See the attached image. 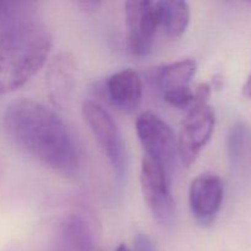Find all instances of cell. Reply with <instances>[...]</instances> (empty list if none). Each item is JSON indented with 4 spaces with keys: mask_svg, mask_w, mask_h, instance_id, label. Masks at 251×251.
Wrapping results in <instances>:
<instances>
[{
    "mask_svg": "<svg viewBox=\"0 0 251 251\" xmlns=\"http://www.w3.org/2000/svg\"><path fill=\"white\" fill-rule=\"evenodd\" d=\"M5 134L21 151L71 178L80 171V151L65 123L50 108L32 100H20L2 117Z\"/></svg>",
    "mask_w": 251,
    "mask_h": 251,
    "instance_id": "6da1fadb",
    "label": "cell"
},
{
    "mask_svg": "<svg viewBox=\"0 0 251 251\" xmlns=\"http://www.w3.org/2000/svg\"><path fill=\"white\" fill-rule=\"evenodd\" d=\"M53 41L38 21L0 37V96L19 90L46 64Z\"/></svg>",
    "mask_w": 251,
    "mask_h": 251,
    "instance_id": "7a4b0ae2",
    "label": "cell"
},
{
    "mask_svg": "<svg viewBox=\"0 0 251 251\" xmlns=\"http://www.w3.org/2000/svg\"><path fill=\"white\" fill-rule=\"evenodd\" d=\"M198 70V63L193 58H185L162 66L154 74V83L163 100L179 109L191 110L198 105L208 103L211 86L199 83L191 90V81Z\"/></svg>",
    "mask_w": 251,
    "mask_h": 251,
    "instance_id": "3957f363",
    "label": "cell"
},
{
    "mask_svg": "<svg viewBox=\"0 0 251 251\" xmlns=\"http://www.w3.org/2000/svg\"><path fill=\"white\" fill-rule=\"evenodd\" d=\"M136 134L145 156L161 164L172 178L179 158L178 139L172 127L154 113L144 112L136 119Z\"/></svg>",
    "mask_w": 251,
    "mask_h": 251,
    "instance_id": "277c9868",
    "label": "cell"
},
{
    "mask_svg": "<svg viewBox=\"0 0 251 251\" xmlns=\"http://www.w3.org/2000/svg\"><path fill=\"white\" fill-rule=\"evenodd\" d=\"M82 117L107 157L117 178L123 179L126 172V151L112 115L100 103L85 100L82 104Z\"/></svg>",
    "mask_w": 251,
    "mask_h": 251,
    "instance_id": "5b68a950",
    "label": "cell"
},
{
    "mask_svg": "<svg viewBox=\"0 0 251 251\" xmlns=\"http://www.w3.org/2000/svg\"><path fill=\"white\" fill-rule=\"evenodd\" d=\"M142 194L152 216L162 226H171L176 220V201L172 196L171 178L161 164L145 156L140 173Z\"/></svg>",
    "mask_w": 251,
    "mask_h": 251,
    "instance_id": "8992f818",
    "label": "cell"
},
{
    "mask_svg": "<svg viewBox=\"0 0 251 251\" xmlns=\"http://www.w3.org/2000/svg\"><path fill=\"white\" fill-rule=\"evenodd\" d=\"M125 22L127 27V48L134 55L144 56L152 50L159 15L157 1L132 0L125 2Z\"/></svg>",
    "mask_w": 251,
    "mask_h": 251,
    "instance_id": "52a82bcc",
    "label": "cell"
},
{
    "mask_svg": "<svg viewBox=\"0 0 251 251\" xmlns=\"http://www.w3.org/2000/svg\"><path fill=\"white\" fill-rule=\"evenodd\" d=\"M216 114L208 103L189 110L181 124L178 137L179 158L184 166L190 167L207 145L215 131Z\"/></svg>",
    "mask_w": 251,
    "mask_h": 251,
    "instance_id": "ba28073f",
    "label": "cell"
},
{
    "mask_svg": "<svg viewBox=\"0 0 251 251\" xmlns=\"http://www.w3.org/2000/svg\"><path fill=\"white\" fill-rule=\"evenodd\" d=\"M225 196V185L217 174L202 173L196 176L189 190L190 210L196 222L208 226L215 221Z\"/></svg>",
    "mask_w": 251,
    "mask_h": 251,
    "instance_id": "9c48e42d",
    "label": "cell"
},
{
    "mask_svg": "<svg viewBox=\"0 0 251 251\" xmlns=\"http://www.w3.org/2000/svg\"><path fill=\"white\" fill-rule=\"evenodd\" d=\"M97 230L85 212L68 213L56 227L51 251H96Z\"/></svg>",
    "mask_w": 251,
    "mask_h": 251,
    "instance_id": "30bf717a",
    "label": "cell"
},
{
    "mask_svg": "<svg viewBox=\"0 0 251 251\" xmlns=\"http://www.w3.org/2000/svg\"><path fill=\"white\" fill-rule=\"evenodd\" d=\"M107 100L124 113L136 110L142 98V82L139 74L131 69H124L110 75L103 83Z\"/></svg>",
    "mask_w": 251,
    "mask_h": 251,
    "instance_id": "8fae6325",
    "label": "cell"
},
{
    "mask_svg": "<svg viewBox=\"0 0 251 251\" xmlns=\"http://www.w3.org/2000/svg\"><path fill=\"white\" fill-rule=\"evenodd\" d=\"M36 21L34 2L25 0H0V37Z\"/></svg>",
    "mask_w": 251,
    "mask_h": 251,
    "instance_id": "7c38bea8",
    "label": "cell"
},
{
    "mask_svg": "<svg viewBox=\"0 0 251 251\" xmlns=\"http://www.w3.org/2000/svg\"><path fill=\"white\" fill-rule=\"evenodd\" d=\"M159 27L169 38H179L186 31L190 22V7L181 0H161L157 1Z\"/></svg>",
    "mask_w": 251,
    "mask_h": 251,
    "instance_id": "4fadbf2b",
    "label": "cell"
},
{
    "mask_svg": "<svg viewBox=\"0 0 251 251\" xmlns=\"http://www.w3.org/2000/svg\"><path fill=\"white\" fill-rule=\"evenodd\" d=\"M228 156L233 163H242L251 153V131L244 123H237L230 129L227 140Z\"/></svg>",
    "mask_w": 251,
    "mask_h": 251,
    "instance_id": "5bb4252c",
    "label": "cell"
},
{
    "mask_svg": "<svg viewBox=\"0 0 251 251\" xmlns=\"http://www.w3.org/2000/svg\"><path fill=\"white\" fill-rule=\"evenodd\" d=\"M134 251H156V247L149 235L140 233L134 239Z\"/></svg>",
    "mask_w": 251,
    "mask_h": 251,
    "instance_id": "9a60e30c",
    "label": "cell"
},
{
    "mask_svg": "<svg viewBox=\"0 0 251 251\" xmlns=\"http://www.w3.org/2000/svg\"><path fill=\"white\" fill-rule=\"evenodd\" d=\"M242 91H243V95H244L245 97L250 98L251 100V74L249 75V77L247 78L244 85H243Z\"/></svg>",
    "mask_w": 251,
    "mask_h": 251,
    "instance_id": "2e32d148",
    "label": "cell"
},
{
    "mask_svg": "<svg viewBox=\"0 0 251 251\" xmlns=\"http://www.w3.org/2000/svg\"><path fill=\"white\" fill-rule=\"evenodd\" d=\"M115 251H131L129 249V248L126 247V245H124V244H122V245H119V247L117 248V250Z\"/></svg>",
    "mask_w": 251,
    "mask_h": 251,
    "instance_id": "e0dca14e",
    "label": "cell"
}]
</instances>
